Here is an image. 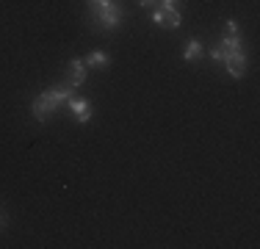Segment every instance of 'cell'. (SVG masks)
Returning a JSON list of instances; mask_svg holds the SVG:
<instances>
[{
  "mask_svg": "<svg viewBox=\"0 0 260 249\" xmlns=\"http://www.w3.org/2000/svg\"><path fill=\"white\" fill-rule=\"evenodd\" d=\"M70 97H72V86H70V83H58V86H53V89H45L39 97L34 100V108H30V111H34V119L42 122V124L50 122L53 114H55V111H58Z\"/></svg>",
  "mask_w": 260,
  "mask_h": 249,
  "instance_id": "1",
  "label": "cell"
},
{
  "mask_svg": "<svg viewBox=\"0 0 260 249\" xmlns=\"http://www.w3.org/2000/svg\"><path fill=\"white\" fill-rule=\"evenodd\" d=\"M91 14V28L94 30H105V34H111V30H119L122 25V6L119 0H103V3H94L89 6Z\"/></svg>",
  "mask_w": 260,
  "mask_h": 249,
  "instance_id": "2",
  "label": "cell"
},
{
  "mask_svg": "<svg viewBox=\"0 0 260 249\" xmlns=\"http://www.w3.org/2000/svg\"><path fill=\"white\" fill-rule=\"evenodd\" d=\"M238 50H244V39H241L238 34H227V36H221L219 45L210 50V58H213V61H221L227 53H238Z\"/></svg>",
  "mask_w": 260,
  "mask_h": 249,
  "instance_id": "3",
  "label": "cell"
},
{
  "mask_svg": "<svg viewBox=\"0 0 260 249\" xmlns=\"http://www.w3.org/2000/svg\"><path fill=\"white\" fill-rule=\"evenodd\" d=\"M221 61L227 64V72H230L235 80H241L246 75V53L244 50H238V53H227Z\"/></svg>",
  "mask_w": 260,
  "mask_h": 249,
  "instance_id": "4",
  "label": "cell"
},
{
  "mask_svg": "<svg viewBox=\"0 0 260 249\" xmlns=\"http://www.w3.org/2000/svg\"><path fill=\"white\" fill-rule=\"evenodd\" d=\"M67 72H70V80H67V83H70L72 89H80V86L86 83V72H89V67L83 64V58H72L70 64H67Z\"/></svg>",
  "mask_w": 260,
  "mask_h": 249,
  "instance_id": "5",
  "label": "cell"
},
{
  "mask_svg": "<svg viewBox=\"0 0 260 249\" xmlns=\"http://www.w3.org/2000/svg\"><path fill=\"white\" fill-rule=\"evenodd\" d=\"M67 105H70V111H72V116H75L78 122H89L91 119V114H94V111H91V103L89 100H67Z\"/></svg>",
  "mask_w": 260,
  "mask_h": 249,
  "instance_id": "6",
  "label": "cell"
},
{
  "mask_svg": "<svg viewBox=\"0 0 260 249\" xmlns=\"http://www.w3.org/2000/svg\"><path fill=\"white\" fill-rule=\"evenodd\" d=\"M83 64L89 67V70H105V67L111 64V58H108L105 53H89V55L83 58Z\"/></svg>",
  "mask_w": 260,
  "mask_h": 249,
  "instance_id": "7",
  "label": "cell"
},
{
  "mask_svg": "<svg viewBox=\"0 0 260 249\" xmlns=\"http://www.w3.org/2000/svg\"><path fill=\"white\" fill-rule=\"evenodd\" d=\"M202 55V42L200 39H188L185 42V50H183V58L185 61H194V58H200Z\"/></svg>",
  "mask_w": 260,
  "mask_h": 249,
  "instance_id": "8",
  "label": "cell"
},
{
  "mask_svg": "<svg viewBox=\"0 0 260 249\" xmlns=\"http://www.w3.org/2000/svg\"><path fill=\"white\" fill-rule=\"evenodd\" d=\"M183 25V17H180V9H172V11H164V28H180Z\"/></svg>",
  "mask_w": 260,
  "mask_h": 249,
  "instance_id": "9",
  "label": "cell"
},
{
  "mask_svg": "<svg viewBox=\"0 0 260 249\" xmlns=\"http://www.w3.org/2000/svg\"><path fill=\"white\" fill-rule=\"evenodd\" d=\"M183 0H158V9L160 11H172V9H180Z\"/></svg>",
  "mask_w": 260,
  "mask_h": 249,
  "instance_id": "10",
  "label": "cell"
},
{
  "mask_svg": "<svg viewBox=\"0 0 260 249\" xmlns=\"http://www.w3.org/2000/svg\"><path fill=\"white\" fill-rule=\"evenodd\" d=\"M152 22L164 28V11H160V9H152Z\"/></svg>",
  "mask_w": 260,
  "mask_h": 249,
  "instance_id": "11",
  "label": "cell"
},
{
  "mask_svg": "<svg viewBox=\"0 0 260 249\" xmlns=\"http://www.w3.org/2000/svg\"><path fill=\"white\" fill-rule=\"evenodd\" d=\"M224 25H227V34H238V22L235 20H227Z\"/></svg>",
  "mask_w": 260,
  "mask_h": 249,
  "instance_id": "12",
  "label": "cell"
},
{
  "mask_svg": "<svg viewBox=\"0 0 260 249\" xmlns=\"http://www.w3.org/2000/svg\"><path fill=\"white\" fill-rule=\"evenodd\" d=\"M139 6H144V9H155L158 0H139Z\"/></svg>",
  "mask_w": 260,
  "mask_h": 249,
  "instance_id": "13",
  "label": "cell"
},
{
  "mask_svg": "<svg viewBox=\"0 0 260 249\" xmlns=\"http://www.w3.org/2000/svg\"><path fill=\"white\" fill-rule=\"evenodd\" d=\"M94 3H103V0H89V6H94Z\"/></svg>",
  "mask_w": 260,
  "mask_h": 249,
  "instance_id": "14",
  "label": "cell"
}]
</instances>
